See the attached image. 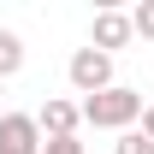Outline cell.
Returning <instances> with one entry per match:
<instances>
[{
	"instance_id": "obj_1",
	"label": "cell",
	"mask_w": 154,
	"mask_h": 154,
	"mask_svg": "<svg viewBox=\"0 0 154 154\" xmlns=\"http://www.w3.org/2000/svg\"><path fill=\"white\" fill-rule=\"evenodd\" d=\"M83 107V125H95V131H136V119H142V89H125V83H113V89H101V95L77 101Z\"/></svg>"
},
{
	"instance_id": "obj_2",
	"label": "cell",
	"mask_w": 154,
	"mask_h": 154,
	"mask_svg": "<svg viewBox=\"0 0 154 154\" xmlns=\"http://www.w3.org/2000/svg\"><path fill=\"white\" fill-rule=\"evenodd\" d=\"M65 77H71V89L83 101L101 95V89H113V54H101V48H77L71 65H65Z\"/></svg>"
},
{
	"instance_id": "obj_3",
	"label": "cell",
	"mask_w": 154,
	"mask_h": 154,
	"mask_svg": "<svg viewBox=\"0 0 154 154\" xmlns=\"http://www.w3.org/2000/svg\"><path fill=\"white\" fill-rule=\"evenodd\" d=\"M0 154H42L36 113H6V119H0Z\"/></svg>"
},
{
	"instance_id": "obj_4",
	"label": "cell",
	"mask_w": 154,
	"mask_h": 154,
	"mask_svg": "<svg viewBox=\"0 0 154 154\" xmlns=\"http://www.w3.org/2000/svg\"><path fill=\"white\" fill-rule=\"evenodd\" d=\"M131 12H95V30H89V48H101V54H119V48H131Z\"/></svg>"
},
{
	"instance_id": "obj_5",
	"label": "cell",
	"mask_w": 154,
	"mask_h": 154,
	"mask_svg": "<svg viewBox=\"0 0 154 154\" xmlns=\"http://www.w3.org/2000/svg\"><path fill=\"white\" fill-rule=\"evenodd\" d=\"M36 125H42V142H54V136H77V125H83V107L54 95V101L36 113Z\"/></svg>"
},
{
	"instance_id": "obj_6",
	"label": "cell",
	"mask_w": 154,
	"mask_h": 154,
	"mask_svg": "<svg viewBox=\"0 0 154 154\" xmlns=\"http://www.w3.org/2000/svg\"><path fill=\"white\" fill-rule=\"evenodd\" d=\"M24 71V42L18 30H0V77H18Z\"/></svg>"
},
{
	"instance_id": "obj_7",
	"label": "cell",
	"mask_w": 154,
	"mask_h": 154,
	"mask_svg": "<svg viewBox=\"0 0 154 154\" xmlns=\"http://www.w3.org/2000/svg\"><path fill=\"white\" fill-rule=\"evenodd\" d=\"M131 30H136L142 42H154V0H142V6L131 12Z\"/></svg>"
},
{
	"instance_id": "obj_8",
	"label": "cell",
	"mask_w": 154,
	"mask_h": 154,
	"mask_svg": "<svg viewBox=\"0 0 154 154\" xmlns=\"http://www.w3.org/2000/svg\"><path fill=\"white\" fill-rule=\"evenodd\" d=\"M113 154H154V142H148L142 131H119V148H113Z\"/></svg>"
},
{
	"instance_id": "obj_9",
	"label": "cell",
	"mask_w": 154,
	"mask_h": 154,
	"mask_svg": "<svg viewBox=\"0 0 154 154\" xmlns=\"http://www.w3.org/2000/svg\"><path fill=\"white\" fill-rule=\"evenodd\" d=\"M42 154H83L77 136H54V142H42Z\"/></svg>"
},
{
	"instance_id": "obj_10",
	"label": "cell",
	"mask_w": 154,
	"mask_h": 154,
	"mask_svg": "<svg viewBox=\"0 0 154 154\" xmlns=\"http://www.w3.org/2000/svg\"><path fill=\"white\" fill-rule=\"evenodd\" d=\"M142 136H148V142H154V101H148V107H142Z\"/></svg>"
}]
</instances>
